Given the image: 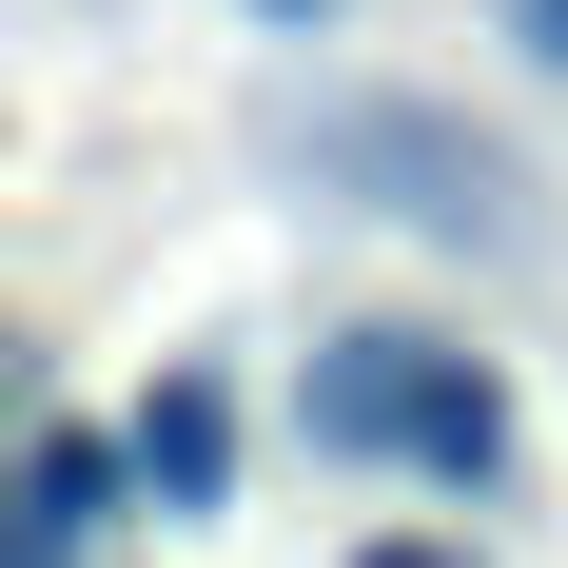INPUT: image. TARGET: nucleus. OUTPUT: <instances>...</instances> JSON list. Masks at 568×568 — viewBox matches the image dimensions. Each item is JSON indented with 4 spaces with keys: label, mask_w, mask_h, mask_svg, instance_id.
Returning a JSON list of instances; mask_svg holds the SVG:
<instances>
[{
    "label": "nucleus",
    "mask_w": 568,
    "mask_h": 568,
    "mask_svg": "<svg viewBox=\"0 0 568 568\" xmlns=\"http://www.w3.org/2000/svg\"><path fill=\"white\" fill-rule=\"evenodd\" d=\"M314 452H412V470H452V490H490L510 393L470 353H432V334H334L314 353Z\"/></svg>",
    "instance_id": "obj_1"
},
{
    "label": "nucleus",
    "mask_w": 568,
    "mask_h": 568,
    "mask_svg": "<svg viewBox=\"0 0 568 568\" xmlns=\"http://www.w3.org/2000/svg\"><path fill=\"white\" fill-rule=\"evenodd\" d=\"M255 20H275V40H294V20H334V0H255Z\"/></svg>",
    "instance_id": "obj_6"
},
{
    "label": "nucleus",
    "mask_w": 568,
    "mask_h": 568,
    "mask_svg": "<svg viewBox=\"0 0 568 568\" xmlns=\"http://www.w3.org/2000/svg\"><path fill=\"white\" fill-rule=\"evenodd\" d=\"M510 40H529V59H549V79H568V0H510Z\"/></svg>",
    "instance_id": "obj_5"
},
{
    "label": "nucleus",
    "mask_w": 568,
    "mask_h": 568,
    "mask_svg": "<svg viewBox=\"0 0 568 568\" xmlns=\"http://www.w3.org/2000/svg\"><path fill=\"white\" fill-rule=\"evenodd\" d=\"M373 568H452V549H373Z\"/></svg>",
    "instance_id": "obj_7"
},
{
    "label": "nucleus",
    "mask_w": 568,
    "mask_h": 568,
    "mask_svg": "<svg viewBox=\"0 0 568 568\" xmlns=\"http://www.w3.org/2000/svg\"><path fill=\"white\" fill-rule=\"evenodd\" d=\"M118 452H138V490H158V510H216V490H235V393H216V373H158Z\"/></svg>",
    "instance_id": "obj_4"
},
{
    "label": "nucleus",
    "mask_w": 568,
    "mask_h": 568,
    "mask_svg": "<svg viewBox=\"0 0 568 568\" xmlns=\"http://www.w3.org/2000/svg\"><path fill=\"white\" fill-rule=\"evenodd\" d=\"M334 158H393V176H412L393 216H432V235H510V158H490V138H432V118H353Z\"/></svg>",
    "instance_id": "obj_3"
},
{
    "label": "nucleus",
    "mask_w": 568,
    "mask_h": 568,
    "mask_svg": "<svg viewBox=\"0 0 568 568\" xmlns=\"http://www.w3.org/2000/svg\"><path fill=\"white\" fill-rule=\"evenodd\" d=\"M118 490H138V452H99V432H40L20 452V529H0V568H79L118 529Z\"/></svg>",
    "instance_id": "obj_2"
}]
</instances>
